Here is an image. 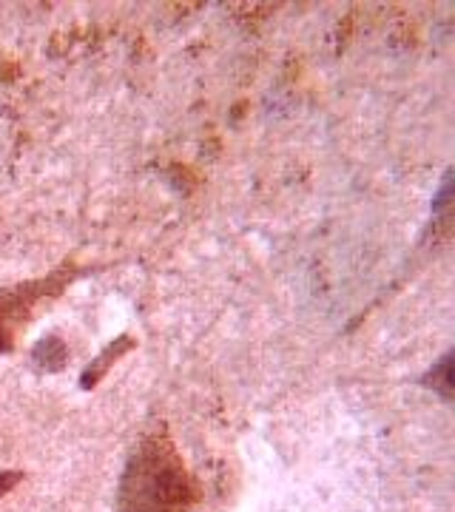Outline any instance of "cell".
I'll list each match as a JSON object with an SVG mask.
<instances>
[{
    "instance_id": "6da1fadb",
    "label": "cell",
    "mask_w": 455,
    "mask_h": 512,
    "mask_svg": "<svg viewBox=\"0 0 455 512\" xmlns=\"http://www.w3.org/2000/svg\"><path fill=\"white\" fill-rule=\"evenodd\" d=\"M200 498L177 444L165 430L148 433L128 458L120 487L117 512H188Z\"/></svg>"
},
{
    "instance_id": "7a4b0ae2",
    "label": "cell",
    "mask_w": 455,
    "mask_h": 512,
    "mask_svg": "<svg viewBox=\"0 0 455 512\" xmlns=\"http://www.w3.org/2000/svg\"><path fill=\"white\" fill-rule=\"evenodd\" d=\"M63 274L49 276L43 282H26L18 285L12 291L0 293V353L12 348V339H15V328L20 322H26V316L32 313L37 302L49 293H57L63 288Z\"/></svg>"
},
{
    "instance_id": "3957f363",
    "label": "cell",
    "mask_w": 455,
    "mask_h": 512,
    "mask_svg": "<svg viewBox=\"0 0 455 512\" xmlns=\"http://www.w3.org/2000/svg\"><path fill=\"white\" fill-rule=\"evenodd\" d=\"M35 359L40 362L43 370L55 373V370H60V367L66 365V348H63L57 339H46V342H40V345H37Z\"/></svg>"
},
{
    "instance_id": "277c9868",
    "label": "cell",
    "mask_w": 455,
    "mask_h": 512,
    "mask_svg": "<svg viewBox=\"0 0 455 512\" xmlns=\"http://www.w3.org/2000/svg\"><path fill=\"white\" fill-rule=\"evenodd\" d=\"M18 481H23V473H0V495H6Z\"/></svg>"
}]
</instances>
